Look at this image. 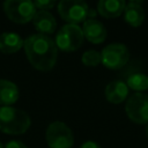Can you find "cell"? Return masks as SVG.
<instances>
[{
    "label": "cell",
    "mask_w": 148,
    "mask_h": 148,
    "mask_svg": "<svg viewBox=\"0 0 148 148\" xmlns=\"http://www.w3.org/2000/svg\"><path fill=\"white\" fill-rule=\"evenodd\" d=\"M23 49L29 62L38 71H50L57 62L56 42L44 34L29 36L23 43Z\"/></svg>",
    "instance_id": "obj_1"
},
{
    "label": "cell",
    "mask_w": 148,
    "mask_h": 148,
    "mask_svg": "<svg viewBox=\"0 0 148 148\" xmlns=\"http://www.w3.org/2000/svg\"><path fill=\"white\" fill-rule=\"evenodd\" d=\"M31 125L29 114L14 106H0V131L10 134L20 135L28 131Z\"/></svg>",
    "instance_id": "obj_2"
},
{
    "label": "cell",
    "mask_w": 148,
    "mask_h": 148,
    "mask_svg": "<svg viewBox=\"0 0 148 148\" xmlns=\"http://www.w3.org/2000/svg\"><path fill=\"white\" fill-rule=\"evenodd\" d=\"M83 39L84 36L82 28L77 24L67 23L58 30L56 36V45L62 51L72 52L77 50L83 44Z\"/></svg>",
    "instance_id": "obj_3"
},
{
    "label": "cell",
    "mask_w": 148,
    "mask_h": 148,
    "mask_svg": "<svg viewBox=\"0 0 148 148\" xmlns=\"http://www.w3.org/2000/svg\"><path fill=\"white\" fill-rule=\"evenodd\" d=\"M2 6L7 17L16 23L32 21L37 12L34 0H5Z\"/></svg>",
    "instance_id": "obj_4"
},
{
    "label": "cell",
    "mask_w": 148,
    "mask_h": 148,
    "mask_svg": "<svg viewBox=\"0 0 148 148\" xmlns=\"http://www.w3.org/2000/svg\"><path fill=\"white\" fill-rule=\"evenodd\" d=\"M45 139L50 148H71L74 143L72 130L62 121L51 123L46 128Z\"/></svg>",
    "instance_id": "obj_5"
},
{
    "label": "cell",
    "mask_w": 148,
    "mask_h": 148,
    "mask_svg": "<svg viewBox=\"0 0 148 148\" xmlns=\"http://www.w3.org/2000/svg\"><path fill=\"white\" fill-rule=\"evenodd\" d=\"M88 3L86 0H59L58 12L62 20L68 23L77 24L84 22L88 15Z\"/></svg>",
    "instance_id": "obj_6"
},
{
    "label": "cell",
    "mask_w": 148,
    "mask_h": 148,
    "mask_svg": "<svg viewBox=\"0 0 148 148\" xmlns=\"http://www.w3.org/2000/svg\"><path fill=\"white\" fill-rule=\"evenodd\" d=\"M127 117L135 124H148V95L135 92L131 95L125 105Z\"/></svg>",
    "instance_id": "obj_7"
},
{
    "label": "cell",
    "mask_w": 148,
    "mask_h": 148,
    "mask_svg": "<svg viewBox=\"0 0 148 148\" xmlns=\"http://www.w3.org/2000/svg\"><path fill=\"white\" fill-rule=\"evenodd\" d=\"M101 57L102 64L105 67L110 69H119L127 64L130 59V52L126 45L121 43H112L102 50Z\"/></svg>",
    "instance_id": "obj_8"
},
{
    "label": "cell",
    "mask_w": 148,
    "mask_h": 148,
    "mask_svg": "<svg viewBox=\"0 0 148 148\" xmlns=\"http://www.w3.org/2000/svg\"><path fill=\"white\" fill-rule=\"evenodd\" d=\"M83 36L94 44H99L106 38V29L104 24L96 18H87L82 27Z\"/></svg>",
    "instance_id": "obj_9"
},
{
    "label": "cell",
    "mask_w": 148,
    "mask_h": 148,
    "mask_svg": "<svg viewBox=\"0 0 148 148\" xmlns=\"http://www.w3.org/2000/svg\"><path fill=\"white\" fill-rule=\"evenodd\" d=\"M32 23L39 34L44 35L53 34L57 28V21L54 16L47 10H37L32 18Z\"/></svg>",
    "instance_id": "obj_10"
},
{
    "label": "cell",
    "mask_w": 148,
    "mask_h": 148,
    "mask_svg": "<svg viewBox=\"0 0 148 148\" xmlns=\"http://www.w3.org/2000/svg\"><path fill=\"white\" fill-rule=\"evenodd\" d=\"M128 87L126 82L121 80H116L110 82L105 87V98L113 104H119L127 98Z\"/></svg>",
    "instance_id": "obj_11"
},
{
    "label": "cell",
    "mask_w": 148,
    "mask_h": 148,
    "mask_svg": "<svg viewBox=\"0 0 148 148\" xmlns=\"http://www.w3.org/2000/svg\"><path fill=\"white\" fill-rule=\"evenodd\" d=\"M125 0H98L97 12L106 18L118 17L125 9Z\"/></svg>",
    "instance_id": "obj_12"
},
{
    "label": "cell",
    "mask_w": 148,
    "mask_h": 148,
    "mask_svg": "<svg viewBox=\"0 0 148 148\" xmlns=\"http://www.w3.org/2000/svg\"><path fill=\"white\" fill-rule=\"evenodd\" d=\"M18 96L20 91L14 82L0 79V105L10 106L18 99Z\"/></svg>",
    "instance_id": "obj_13"
},
{
    "label": "cell",
    "mask_w": 148,
    "mask_h": 148,
    "mask_svg": "<svg viewBox=\"0 0 148 148\" xmlns=\"http://www.w3.org/2000/svg\"><path fill=\"white\" fill-rule=\"evenodd\" d=\"M24 40L16 32H2L0 35V51L2 53H15L23 47Z\"/></svg>",
    "instance_id": "obj_14"
},
{
    "label": "cell",
    "mask_w": 148,
    "mask_h": 148,
    "mask_svg": "<svg viewBox=\"0 0 148 148\" xmlns=\"http://www.w3.org/2000/svg\"><path fill=\"white\" fill-rule=\"evenodd\" d=\"M124 18L130 25L140 27L145 20V10L139 2H130L125 6Z\"/></svg>",
    "instance_id": "obj_15"
},
{
    "label": "cell",
    "mask_w": 148,
    "mask_h": 148,
    "mask_svg": "<svg viewBox=\"0 0 148 148\" xmlns=\"http://www.w3.org/2000/svg\"><path fill=\"white\" fill-rule=\"evenodd\" d=\"M126 84L128 88L136 90V91L147 90L148 89V75L143 73H133L127 77Z\"/></svg>",
    "instance_id": "obj_16"
},
{
    "label": "cell",
    "mask_w": 148,
    "mask_h": 148,
    "mask_svg": "<svg viewBox=\"0 0 148 148\" xmlns=\"http://www.w3.org/2000/svg\"><path fill=\"white\" fill-rule=\"evenodd\" d=\"M81 60H82L83 65L89 66V67H95V66L99 65V62H102L101 52H98L96 50H88L82 54Z\"/></svg>",
    "instance_id": "obj_17"
},
{
    "label": "cell",
    "mask_w": 148,
    "mask_h": 148,
    "mask_svg": "<svg viewBox=\"0 0 148 148\" xmlns=\"http://www.w3.org/2000/svg\"><path fill=\"white\" fill-rule=\"evenodd\" d=\"M56 1L57 0H34V3L39 10H47L56 5Z\"/></svg>",
    "instance_id": "obj_18"
},
{
    "label": "cell",
    "mask_w": 148,
    "mask_h": 148,
    "mask_svg": "<svg viewBox=\"0 0 148 148\" xmlns=\"http://www.w3.org/2000/svg\"><path fill=\"white\" fill-rule=\"evenodd\" d=\"M5 148H28L22 141H18V140H12L9 142L6 143Z\"/></svg>",
    "instance_id": "obj_19"
},
{
    "label": "cell",
    "mask_w": 148,
    "mask_h": 148,
    "mask_svg": "<svg viewBox=\"0 0 148 148\" xmlns=\"http://www.w3.org/2000/svg\"><path fill=\"white\" fill-rule=\"evenodd\" d=\"M80 148H102L97 142H95V141H86V142H83L81 146H80Z\"/></svg>",
    "instance_id": "obj_20"
},
{
    "label": "cell",
    "mask_w": 148,
    "mask_h": 148,
    "mask_svg": "<svg viewBox=\"0 0 148 148\" xmlns=\"http://www.w3.org/2000/svg\"><path fill=\"white\" fill-rule=\"evenodd\" d=\"M146 135H147V138H148V124L146 125Z\"/></svg>",
    "instance_id": "obj_21"
},
{
    "label": "cell",
    "mask_w": 148,
    "mask_h": 148,
    "mask_svg": "<svg viewBox=\"0 0 148 148\" xmlns=\"http://www.w3.org/2000/svg\"><path fill=\"white\" fill-rule=\"evenodd\" d=\"M138 1H141V0H131V2H138Z\"/></svg>",
    "instance_id": "obj_22"
},
{
    "label": "cell",
    "mask_w": 148,
    "mask_h": 148,
    "mask_svg": "<svg viewBox=\"0 0 148 148\" xmlns=\"http://www.w3.org/2000/svg\"><path fill=\"white\" fill-rule=\"evenodd\" d=\"M0 148H5V147H3V145H2L1 142H0Z\"/></svg>",
    "instance_id": "obj_23"
}]
</instances>
